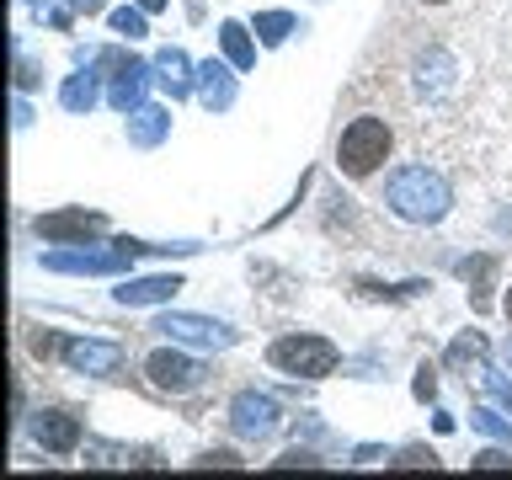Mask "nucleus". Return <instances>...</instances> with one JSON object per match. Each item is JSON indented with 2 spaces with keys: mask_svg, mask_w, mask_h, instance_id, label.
Returning <instances> with one entry per match:
<instances>
[{
  "mask_svg": "<svg viewBox=\"0 0 512 480\" xmlns=\"http://www.w3.org/2000/svg\"><path fill=\"white\" fill-rule=\"evenodd\" d=\"M64 358H70L75 368H91V374H102V368L118 363V347H107V342H64Z\"/></svg>",
  "mask_w": 512,
  "mask_h": 480,
  "instance_id": "9",
  "label": "nucleus"
},
{
  "mask_svg": "<svg viewBox=\"0 0 512 480\" xmlns=\"http://www.w3.org/2000/svg\"><path fill=\"white\" fill-rule=\"evenodd\" d=\"M64 102H70V107H80V102H86V107H91V80H75V86L64 91Z\"/></svg>",
  "mask_w": 512,
  "mask_h": 480,
  "instance_id": "16",
  "label": "nucleus"
},
{
  "mask_svg": "<svg viewBox=\"0 0 512 480\" xmlns=\"http://www.w3.org/2000/svg\"><path fill=\"white\" fill-rule=\"evenodd\" d=\"M219 32H224V54H230L240 70H246V64L256 59V54H251V43H246V27H240V22H224Z\"/></svg>",
  "mask_w": 512,
  "mask_h": 480,
  "instance_id": "11",
  "label": "nucleus"
},
{
  "mask_svg": "<svg viewBox=\"0 0 512 480\" xmlns=\"http://www.w3.org/2000/svg\"><path fill=\"white\" fill-rule=\"evenodd\" d=\"M144 374H150L155 390L187 395V390H198V384H203V363H192L187 352H150V358H144Z\"/></svg>",
  "mask_w": 512,
  "mask_h": 480,
  "instance_id": "4",
  "label": "nucleus"
},
{
  "mask_svg": "<svg viewBox=\"0 0 512 480\" xmlns=\"http://www.w3.org/2000/svg\"><path fill=\"white\" fill-rule=\"evenodd\" d=\"M139 91H144V64H128L123 80L112 86V102H118V107H134V102H139Z\"/></svg>",
  "mask_w": 512,
  "mask_h": 480,
  "instance_id": "12",
  "label": "nucleus"
},
{
  "mask_svg": "<svg viewBox=\"0 0 512 480\" xmlns=\"http://www.w3.org/2000/svg\"><path fill=\"white\" fill-rule=\"evenodd\" d=\"M507 315H512V294H507Z\"/></svg>",
  "mask_w": 512,
  "mask_h": 480,
  "instance_id": "21",
  "label": "nucleus"
},
{
  "mask_svg": "<svg viewBox=\"0 0 512 480\" xmlns=\"http://www.w3.org/2000/svg\"><path fill=\"white\" fill-rule=\"evenodd\" d=\"M267 363L278 374H299V379H326L336 368V347L326 336H278L267 347Z\"/></svg>",
  "mask_w": 512,
  "mask_h": 480,
  "instance_id": "3",
  "label": "nucleus"
},
{
  "mask_svg": "<svg viewBox=\"0 0 512 480\" xmlns=\"http://www.w3.org/2000/svg\"><path fill=\"white\" fill-rule=\"evenodd\" d=\"M160 331L182 336V342H208V347H224V342H230V331L214 326V320H198V315H166V320H160Z\"/></svg>",
  "mask_w": 512,
  "mask_h": 480,
  "instance_id": "8",
  "label": "nucleus"
},
{
  "mask_svg": "<svg viewBox=\"0 0 512 480\" xmlns=\"http://www.w3.org/2000/svg\"><path fill=\"white\" fill-rule=\"evenodd\" d=\"M230 422L240 438H267L272 427H278V406H272L267 395H240L230 406Z\"/></svg>",
  "mask_w": 512,
  "mask_h": 480,
  "instance_id": "5",
  "label": "nucleus"
},
{
  "mask_svg": "<svg viewBox=\"0 0 512 480\" xmlns=\"http://www.w3.org/2000/svg\"><path fill=\"white\" fill-rule=\"evenodd\" d=\"M390 150H395L390 123L374 118V112H358V118L342 128V139H336V166H342V176H352V182H368V176L390 160Z\"/></svg>",
  "mask_w": 512,
  "mask_h": 480,
  "instance_id": "1",
  "label": "nucleus"
},
{
  "mask_svg": "<svg viewBox=\"0 0 512 480\" xmlns=\"http://www.w3.org/2000/svg\"><path fill=\"white\" fill-rule=\"evenodd\" d=\"M139 6H144V11H160V6H166V0H139Z\"/></svg>",
  "mask_w": 512,
  "mask_h": 480,
  "instance_id": "19",
  "label": "nucleus"
},
{
  "mask_svg": "<svg viewBox=\"0 0 512 480\" xmlns=\"http://www.w3.org/2000/svg\"><path fill=\"white\" fill-rule=\"evenodd\" d=\"M480 464H486V470H507L512 459H507V454H480Z\"/></svg>",
  "mask_w": 512,
  "mask_h": 480,
  "instance_id": "17",
  "label": "nucleus"
},
{
  "mask_svg": "<svg viewBox=\"0 0 512 480\" xmlns=\"http://www.w3.org/2000/svg\"><path fill=\"white\" fill-rule=\"evenodd\" d=\"M256 32H262L267 43H283L288 32H294V16H283V11H272V16H256Z\"/></svg>",
  "mask_w": 512,
  "mask_h": 480,
  "instance_id": "13",
  "label": "nucleus"
},
{
  "mask_svg": "<svg viewBox=\"0 0 512 480\" xmlns=\"http://www.w3.org/2000/svg\"><path fill=\"white\" fill-rule=\"evenodd\" d=\"M96 230H102V214H48V219H38L43 240H86Z\"/></svg>",
  "mask_w": 512,
  "mask_h": 480,
  "instance_id": "7",
  "label": "nucleus"
},
{
  "mask_svg": "<svg viewBox=\"0 0 512 480\" xmlns=\"http://www.w3.org/2000/svg\"><path fill=\"white\" fill-rule=\"evenodd\" d=\"M32 438H38L48 454H70L80 443V422L70 411H38V422H32Z\"/></svg>",
  "mask_w": 512,
  "mask_h": 480,
  "instance_id": "6",
  "label": "nucleus"
},
{
  "mask_svg": "<svg viewBox=\"0 0 512 480\" xmlns=\"http://www.w3.org/2000/svg\"><path fill=\"white\" fill-rule=\"evenodd\" d=\"M75 6H80V11H102V0H75Z\"/></svg>",
  "mask_w": 512,
  "mask_h": 480,
  "instance_id": "18",
  "label": "nucleus"
},
{
  "mask_svg": "<svg viewBox=\"0 0 512 480\" xmlns=\"http://www.w3.org/2000/svg\"><path fill=\"white\" fill-rule=\"evenodd\" d=\"M422 6H443V0H422Z\"/></svg>",
  "mask_w": 512,
  "mask_h": 480,
  "instance_id": "20",
  "label": "nucleus"
},
{
  "mask_svg": "<svg viewBox=\"0 0 512 480\" xmlns=\"http://www.w3.org/2000/svg\"><path fill=\"white\" fill-rule=\"evenodd\" d=\"M32 352H38V358H54V352H64V342H59V336H48V331H38V336H32Z\"/></svg>",
  "mask_w": 512,
  "mask_h": 480,
  "instance_id": "15",
  "label": "nucleus"
},
{
  "mask_svg": "<svg viewBox=\"0 0 512 480\" xmlns=\"http://www.w3.org/2000/svg\"><path fill=\"white\" fill-rule=\"evenodd\" d=\"M176 278H144V283H123L118 288V299L123 304H150V299H166V294H176Z\"/></svg>",
  "mask_w": 512,
  "mask_h": 480,
  "instance_id": "10",
  "label": "nucleus"
},
{
  "mask_svg": "<svg viewBox=\"0 0 512 480\" xmlns=\"http://www.w3.org/2000/svg\"><path fill=\"white\" fill-rule=\"evenodd\" d=\"M112 27L128 32V38H139V32H144V16H139V11H112Z\"/></svg>",
  "mask_w": 512,
  "mask_h": 480,
  "instance_id": "14",
  "label": "nucleus"
},
{
  "mask_svg": "<svg viewBox=\"0 0 512 480\" xmlns=\"http://www.w3.org/2000/svg\"><path fill=\"white\" fill-rule=\"evenodd\" d=\"M384 198L400 219L411 224H427V219H443L448 214V182L443 176H432L427 166H406L390 176V187H384Z\"/></svg>",
  "mask_w": 512,
  "mask_h": 480,
  "instance_id": "2",
  "label": "nucleus"
}]
</instances>
